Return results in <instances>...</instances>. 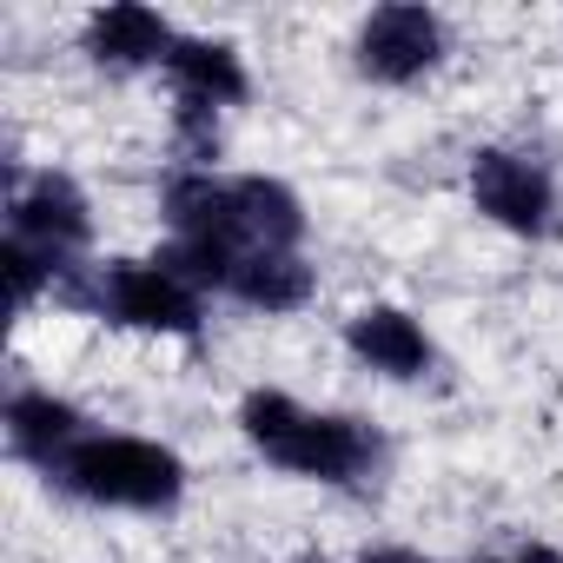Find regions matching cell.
I'll return each mask as SVG.
<instances>
[{
	"label": "cell",
	"instance_id": "8",
	"mask_svg": "<svg viewBox=\"0 0 563 563\" xmlns=\"http://www.w3.org/2000/svg\"><path fill=\"white\" fill-rule=\"evenodd\" d=\"M232 199H239V245L245 252H292L306 239V212H299V192L278 186V179H232Z\"/></svg>",
	"mask_w": 563,
	"mask_h": 563
},
{
	"label": "cell",
	"instance_id": "2",
	"mask_svg": "<svg viewBox=\"0 0 563 563\" xmlns=\"http://www.w3.org/2000/svg\"><path fill=\"white\" fill-rule=\"evenodd\" d=\"M54 477L113 510H166L186 490V464L153 438H80Z\"/></svg>",
	"mask_w": 563,
	"mask_h": 563
},
{
	"label": "cell",
	"instance_id": "16",
	"mask_svg": "<svg viewBox=\"0 0 563 563\" xmlns=\"http://www.w3.org/2000/svg\"><path fill=\"white\" fill-rule=\"evenodd\" d=\"M365 563H431V556H418V550H365Z\"/></svg>",
	"mask_w": 563,
	"mask_h": 563
},
{
	"label": "cell",
	"instance_id": "17",
	"mask_svg": "<svg viewBox=\"0 0 563 563\" xmlns=\"http://www.w3.org/2000/svg\"><path fill=\"white\" fill-rule=\"evenodd\" d=\"M306 563H332V556H306Z\"/></svg>",
	"mask_w": 563,
	"mask_h": 563
},
{
	"label": "cell",
	"instance_id": "11",
	"mask_svg": "<svg viewBox=\"0 0 563 563\" xmlns=\"http://www.w3.org/2000/svg\"><path fill=\"white\" fill-rule=\"evenodd\" d=\"M166 74H173V87H179L186 100H206V107H232V100L252 93V80H245L239 54H232L225 41H173Z\"/></svg>",
	"mask_w": 563,
	"mask_h": 563
},
{
	"label": "cell",
	"instance_id": "14",
	"mask_svg": "<svg viewBox=\"0 0 563 563\" xmlns=\"http://www.w3.org/2000/svg\"><path fill=\"white\" fill-rule=\"evenodd\" d=\"M179 140H186V159H212L219 153V107L179 93Z\"/></svg>",
	"mask_w": 563,
	"mask_h": 563
},
{
	"label": "cell",
	"instance_id": "9",
	"mask_svg": "<svg viewBox=\"0 0 563 563\" xmlns=\"http://www.w3.org/2000/svg\"><path fill=\"white\" fill-rule=\"evenodd\" d=\"M87 54L100 67H153L173 54V27L153 14V8H133V0H120V8H100L87 21Z\"/></svg>",
	"mask_w": 563,
	"mask_h": 563
},
{
	"label": "cell",
	"instance_id": "3",
	"mask_svg": "<svg viewBox=\"0 0 563 563\" xmlns=\"http://www.w3.org/2000/svg\"><path fill=\"white\" fill-rule=\"evenodd\" d=\"M93 306L113 325H133V332H166V339H192L199 332V292L179 286L159 258H113V265H100Z\"/></svg>",
	"mask_w": 563,
	"mask_h": 563
},
{
	"label": "cell",
	"instance_id": "6",
	"mask_svg": "<svg viewBox=\"0 0 563 563\" xmlns=\"http://www.w3.org/2000/svg\"><path fill=\"white\" fill-rule=\"evenodd\" d=\"M14 239L67 258L93 239V212H87V192L67 179V173H41L27 186H14Z\"/></svg>",
	"mask_w": 563,
	"mask_h": 563
},
{
	"label": "cell",
	"instance_id": "12",
	"mask_svg": "<svg viewBox=\"0 0 563 563\" xmlns=\"http://www.w3.org/2000/svg\"><path fill=\"white\" fill-rule=\"evenodd\" d=\"M232 292L258 312H299L312 299V265L299 252H245L232 272Z\"/></svg>",
	"mask_w": 563,
	"mask_h": 563
},
{
	"label": "cell",
	"instance_id": "10",
	"mask_svg": "<svg viewBox=\"0 0 563 563\" xmlns=\"http://www.w3.org/2000/svg\"><path fill=\"white\" fill-rule=\"evenodd\" d=\"M80 438H87V431H80V411H74L67 398H54V391H14V405H8V444H14L21 457L60 471V457H67Z\"/></svg>",
	"mask_w": 563,
	"mask_h": 563
},
{
	"label": "cell",
	"instance_id": "1",
	"mask_svg": "<svg viewBox=\"0 0 563 563\" xmlns=\"http://www.w3.org/2000/svg\"><path fill=\"white\" fill-rule=\"evenodd\" d=\"M239 431L292 477H319V484H352L365 477V464L378 457V438L358 418L339 411H306L286 391H245L239 405Z\"/></svg>",
	"mask_w": 563,
	"mask_h": 563
},
{
	"label": "cell",
	"instance_id": "4",
	"mask_svg": "<svg viewBox=\"0 0 563 563\" xmlns=\"http://www.w3.org/2000/svg\"><path fill=\"white\" fill-rule=\"evenodd\" d=\"M471 199L490 225L504 232H523V239H543L556 225V192H550V173L523 153H504V146H484L471 159Z\"/></svg>",
	"mask_w": 563,
	"mask_h": 563
},
{
	"label": "cell",
	"instance_id": "7",
	"mask_svg": "<svg viewBox=\"0 0 563 563\" xmlns=\"http://www.w3.org/2000/svg\"><path fill=\"white\" fill-rule=\"evenodd\" d=\"M345 345H352L372 372H385V378H418V372L431 365L424 325H418L411 312H398V306H365V312H352Z\"/></svg>",
	"mask_w": 563,
	"mask_h": 563
},
{
	"label": "cell",
	"instance_id": "15",
	"mask_svg": "<svg viewBox=\"0 0 563 563\" xmlns=\"http://www.w3.org/2000/svg\"><path fill=\"white\" fill-rule=\"evenodd\" d=\"M510 563H563V550H550V543H523V550H510Z\"/></svg>",
	"mask_w": 563,
	"mask_h": 563
},
{
	"label": "cell",
	"instance_id": "5",
	"mask_svg": "<svg viewBox=\"0 0 563 563\" xmlns=\"http://www.w3.org/2000/svg\"><path fill=\"white\" fill-rule=\"evenodd\" d=\"M444 54V21L418 0H398V8H378L358 27V67L385 87H411L418 74H431Z\"/></svg>",
	"mask_w": 563,
	"mask_h": 563
},
{
	"label": "cell",
	"instance_id": "13",
	"mask_svg": "<svg viewBox=\"0 0 563 563\" xmlns=\"http://www.w3.org/2000/svg\"><path fill=\"white\" fill-rule=\"evenodd\" d=\"M0 265H8V286H14V306H21V312L67 272V258L41 252V245H27V239H8V245H0Z\"/></svg>",
	"mask_w": 563,
	"mask_h": 563
}]
</instances>
